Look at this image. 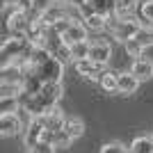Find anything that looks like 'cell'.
<instances>
[{
	"label": "cell",
	"mask_w": 153,
	"mask_h": 153,
	"mask_svg": "<svg viewBox=\"0 0 153 153\" xmlns=\"http://www.w3.org/2000/svg\"><path fill=\"white\" fill-rule=\"evenodd\" d=\"M32 76H37L41 85H48V82H62L64 66H62V64H59L55 57H53V55H48V57H44L39 64H34Z\"/></svg>",
	"instance_id": "obj_1"
},
{
	"label": "cell",
	"mask_w": 153,
	"mask_h": 153,
	"mask_svg": "<svg viewBox=\"0 0 153 153\" xmlns=\"http://www.w3.org/2000/svg\"><path fill=\"white\" fill-rule=\"evenodd\" d=\"M82 27H85L87 32H101V30H105V16L91 14V16L82 19Z\"/></svg>",
	"instance_id": "obj_16"
},
{
	"label": "cell",
	"mask_w": 153,
	"mask_h": 153,
	"mask_svg": "<svg viewBox=\"0 0 153 153\" xmlns=\"http://www.w3.org/2000/svg\"><path fill=\"white\" fill-rule=\"evenodd\" d=\"M123 48H126V53L130 55V57H135V59H140L142 53H144V46H142L137 39H128V41H123Z\"/></svg>",
	"instance_id": "obj_20"
},
{
	"label": "cell",
	"mask_w": 153,
	"mask_h": 153,
	"mask_svg": "<svg viewBox=\"0 0 153 153\" xmlns=\"http://www.w3.org/2000/svg\"><path fill=\"white\" fill-rule=\"evenodd\" d=\"M39 119H41V123H44V128L48 130V133H57V130L64 128V119H66V114H64L59 108H53V110H48L44 117H39Z\"/></svg>",
	"instance_id": "obj_6"
},
{
	"label": "cell",
	"mask_w": 153,
	"mask_h": 153,
	"mask_svg": "<svg viewBox=\"0 0 153 153\" xmlns=\"http://www.w3.org/2000/svg\"><path fill=\"white\" fill-rule=\"evenodd\" d=\"M51 55L57 59L62 66H64V64H69V62H73V59H71V46H66V44H59L57 48L51 53Z\"/></svg>",
	"instance_id": "obj_19"
},
{
	"label": "cell",
	"mask_w": 153,
	"mask_h": 153,
	"mask_svg": "<svg viewBox=\"0 0 153 153\" xmlns=\"http://www.w3.org/2000/svg\"><path fill=\"white\" fill-rule=\"evenodd\" d=\"M117 85H119V94H123V96H130V94H135V91L140 89V80H137L133 73H119Z\"/></svg>",
	"instance_id": "obj_11"
},
{
	"label": "cell",
	"mask_w": 153,
	"mask_h": 153,
	"mask_svg": "<svg viewBox=\"0 0 153 153\" xmlns=\"http://www.w3.org/2000/svg\"><path fill=\"white\" fill-rule=\"evenodd\" d=\"M140 16H142V21L153 25V0H146V2L140 5Z\"/></svg>",
	"instance_id": "obj_22"
},
{
	"label": "cell",
	"mask_w": 153,
	"mask_h": 153,
	"mask_svg": "<svg viewBox=\"0 0 153 153\" xmlns=\"http://www.w3.org/2000/svg\"><path fill=\"white\" fill-rule=\"evenodd\" d=\"M87 55H89V41H80V44L71 46V59H73V62L87 59Z\"/></svg>",
	"instance_id": "obj_17"
},
{
	"label": "cell",
	"mask_w": 153,
	"mask_h": 153,
	"mask_svg": "<svg viewBox=\"0 0 153 153\" xmlns=\"http://www.w3.org/2000/svg\"><path fill=\"white\" fill-rule=\"evenodd\" d=\"M71 25H73V23H71L69 19H62V21H57V23H53V25H51V30L55 32V34H59V37H62V34H64L66 30H69Z\"/></svg>",
	"instance_id": "obj_24"
},
{
	"label": "cell",
	"mask_w": 153,
	"mask_h": 153,
	"mask_svg": "<svg viewBox=\"0 0 153 153\" xmlns=\"http://www.w3.org/2000/svg\"><path fill=\"white\" fill-rule=\"evenodd\" d=\"M130 73H133V76L137 78L140 82L151 80V78H153V62H151V59H144V57L135 59L133 66H130Z\"/></svg>",
	"instance_id": "obj_8"
},
{
	"label": "cell",
	"mask_w": 153,
	"mask_h": 153,
	"mask_svg": "<svg viewBox=\"0 0 153 153\" xmlns=\"http://www.w3.org/2000/svg\"><path fill=\"white\" fill-rule=\"evenodd\" d=\"M30 5H32V12H37V14H44L48 7L53 5V0H30Z\"/></svg>",
	"instance_id": "obj_25"
},
{
	"label": "cell",
	"mask_w": 153,
	"mask_h": 153,
	"mask_svg": "<svg viewBox=\"0 0 153 153\" xmlns=\"http://www.w3.org/2000/svg\"><path fill=\"white\" fill-rule=\"evenodd\" d=\"M133 153H153V135H140L130 144Z\"/></svg>",
	"instance_id": "obj_15"
},
{
	"label": "cell",
	"mask_w": 153,
	"mask_h": 153,
	"mask_svg": "<svg viewBox=\"0 0 153 153\" xmlns=\"http://www.w3.org/2000/svg\"><path fill=\"white\" fill-rule=\"evenodd\" d=\"M62 130L69 135L71 140H78V137H82V135H85V121L80 119V117H66Z\"/></svg>",
	"instance_id": "obj_12"
},
{
	"label": "cell",
	"mask_w": 153,
	"mask_h": 153,
	"mask_svg": "<svg viewBox=\"0 0 153 153\" xmlns=\"http://www.w3.org/2000/svg\"><path fill=\"white\" fill-rule=\"evenodd\" d=\"M39 98H41V103H44L48 110L57 108L59 98L64 96V87L62 82H48V85H41V89H39Z\"/></svg>",
	"instance_id": "obj_3"
},
{
	"label": "cell",
	"mask_w": 153,
	"mask_h": 153,
	"mask_svg": "<svg viewBox=\"0 0 153 153\" xmlns=\"http://www.w3.org/2000/svg\"><path fill=\"white\" fill-rule=\"evenodd\" d=\"M25 153H32V151H25Z\"/></svg>",
	"instance_id": "obj_28"
},
{
	"label": "cell",
	"mask_w": 153,
	"mask_h": 153,
	"mask_svg": "<svg viewBox=\"0 0 153 153\" xmlns=\"http://www.w3.org/2000/svg\"><path fill=\"white\" fill-rule=\"evenodd\" d=\"M73 66H76V73H78V76H82L85 80H96V82H98L101 73L105 71V64L91 62V59H80V62H73Z\"/></svg>",
	"instance_id": "obj_4"
},
{
	"label": "cell",
	"mask_w": 153,
	"mask_h": 153,
	"mask_svg": "<svg viewBox=\"0 0 153 153\" xmlns=\"http://www.w3.org/2000/svg\"><path fill=\"white\" fill-rule=\"evenodd\" d=\"M126 153H133V151H130V149H126Z\"/></svg>",
	"instance_id": "obj_27"
},
{
	"label": "cell",
	"mask_w": 153,
	"mask_h": 153,
	"mask_svg": "<svg viewBox=\"0 0 153 153\" xmlns=\"http://www.w3.org/2000/svg\"><path fill=\"white\" fill-rule=\"evenodd\" d=\"M110 57H112V46H110L108 41H94V44H89V55H87V59L98 62V64H108Z\"/></svg>",
	"instance_id": "obj_7"
},
{
	"label": "cell",
	"mask_w": 153,
	"mask_h": 153,
	"mask_svg": "<svg viewBox=\"0 0 153 153\" xmlns=\"http://www.w3.org/2000/svg\"><path fill=\"white\" fill-rule=\"evenodd\" d=\"M30 151L32 153H55V146H53L51 142H39L37 146H32Z\"/></svg>",
	"instance_id": "obj_26"
},
{
	"label": "cell",
	"mask_w": 153,
	"mask_h": 153,
	"mask_svg": "<svg viewBox=\"0 0 153 153\" xmlns=\"http://www.w3.org/2000/svg\"><path fill=\"white\" fill-rule=\"evenodd\" d=\"M101 153H126V146L121 142H108L101 146Z\"/></svg>",
	"instance_id": "obj_23"
},
{
	"label": "cell",
	"mask_w": 153,
	"mask_h": 153,
	"mask_svg": "<svg viewBox=\"0 0 153 153\" xmlns=\"http://www.w3.org/2000/svg\"><path fill=\"white\" fill-rule=\"evenodd\" d=\"M21 130H23V126L16 114L0 117V137H12V135H19Z\"/></svg>",
	"instance_id": "obj_9"
},
{
	"label": "cell",
	"mask_w": 153,
	"mask_h": 153,
	"mask_svg": "<svg viewBox=\"0 0 153 153\" xmlns=\"http://www.w3.org/2000/svg\"><path fill=\"white\" fill-rule=\"evenodd\" d=\"M62 41L66 46H73V44H80V41H87V30L82 27V23H73L69 30L62 34Z\"/></svg>",
	"instance_id": "obj_10"
},
{
	"label": "cell",
	"mask_w": 153,
	"mask_h": 153,
	"mask_svg": "<svg viewBox=\"0 0 153 153\" xmlns=\"http://www.w3.org/2000/svg\"><path fill=\"white\" fill-rule=\"evenodd\" d=\"M19 98H0V117L7 114H16L19 112Z\"/></svg>",
	"instance_id": "obj_18"
},
{
	"label": "cell",
	"mask_w": 153,
	"mask_h": 153,
	"mask_svg": "<svg viewBox=\"0 0 153 153\" xmlns=\"http://www.w3.org/2000/svg\"><path fill=\"white\" fill-rule=\"evenodd\" d=\"M44 123H41V119H32L30 121V126L23 130V144H25L27 149H32V146H37L39 142H41V137H44Z\"/></svg>",
	"instance_id": "obj_5"
},
{
	"label": "cell",
	"mask_w": 153,
	"mask_h": 153,
	"mask_svg": "<svg viewBox=\"0 0 153 153\" xmlns=\"http://www.w3.org/2000/svg\"><path fill=\"white\" fill-rule=\"evenodd\" d=\"M117 78H119V73L117 71H103L101 78H98V85H101L103 91H108V94H119V85H117Z\"/></svg>",
	"instance_id": "obj_13"
},
{
	"label": "cell",
	"mask_w": 153,
	"mask_h": 153,
	"mask_svg": "<svg viewBox=\"0 0 153 153\" xmlns=\"http://www.w3.org/2000/svg\"><path fill=\"white\" fill-rule=\"evenodd\" d=\"M19 96H21V85L0 82V98H19Z\"/></svg>",
	"instance_id": "obj_21"
},
{
	"label": "cell",
	"mask_w": 153,
	"mask_h": 153,
	"mask_svg": "<svg viewBox=\"0 0 153 153\" xmlns=\"http://www.w3.org/2000/svg\"><path fill=\"white\" fill-rule=\"evenodd\" d=\"M0 82H7V85H21V82H23V71H21L16 64L0 69Z\"/></svg>",
	"instance_id": "obj_14"
},
{
	"label": "cell",
	"mask_w": 153,
	"mask_h": 153,
	"mask_svg": "<svg viewBox=\"0 0 153 153\" xmlns=\"http://www.w3.org/2000/svg\"><path fill=\"white\" fill-rule=\"evenodd\" d=\"M27 48H30V44H27L25 37H12L2 48H0V69L16 64V59H19Z\"/></svg>",
	"instance_id": "obj_2"
}]
</instances>
